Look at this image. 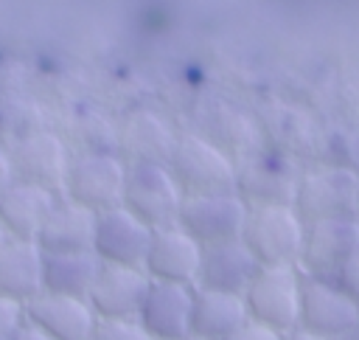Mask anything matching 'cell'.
<instances>
[{
  "label": "cell",
  "instance_id": "cell-1",
  "mask_svg": "<svg viewBox=\"0 0 359 340\" xmlns=\"http://www.w3.org/2000/svg\"><path fill=\"white\" fill-rule=\"evenodd\" d=\"M306 222L292 205H250L241 242L258 267H297Z\"/></svg>",
  "mask_w": 359,
  "mask_h": 340
},
{
  "label": "cell",
  "instance_id": "cell-2",
  "mask_svg": "<svg viewBox=\"0 0 359 340\" xmlns=\"http://www.w3.org/2000/svg\"><path fill=\"white\" fill-rule=\"evenodd\" d=\"M168 171L185 197L191 194H224L238 185L236 160L205 135H180L168 157Z\"/></svg>",
  "mask_w": 359,
  "mask_h": 340
},
{
  "label": "cell",
  "instance_id": "cell-3",
  "mask_svg": "<svg viewBox=\"0 0 359 340\" xmlns=\"http://www.w3.org/2000/svg\"><path fill=\"white\" fill-rule=\"evenodd\" d=\"M126 163L118 152H79L70 157L62 197L101 214L123 202Z\"/></svg>",
  "mask_w": 359,
  "mask_h": 340
},
{
  "label": "cell",
  "instance_id": "cell-4",
  "mask_svg": "<svg viewBox=\"0 0 359 340\" xmlns=\"http://www.w3.org/2000/svg\"><path fill=\"white\" fill-rule=\"evenodd\" d=\"M292 208L303 222L359 216V174L348 166H320L297 174Z\"/></svg>",
  "mask_w": 359,
  "mask_h": 340
},
{
  "label": "cell",
  "instance_id": "cell-5",
  "mask_svg": "<svg viewBox=\"0 0 359 340\" xmlns=\"http://www.w3.org/2000/svg\"><path fill=\"white\" fill-rule=\"evenodd\" d=\"M300 270L297 267H258L241 301L247 320L286 334L297 326L300 312Z\"/></svg>",
  "mask_w": 359,
  "mask_h": 340
},
{
  "label": "cell",
  "instance_id": "cell-6",
  "mask_svg": "<svg viewBox=\"0 0 359 340\" xmlns=\"http://www.w3.org/2000/svg\"><path fill=\"white\" fill-rule=\"evenodd\" d=\"M182 188L165 163H129L123 183V208L132 211L151 230L177 225L182 205Z\"/></svg>",
  "mask_w": 359,
  "mask_h": 340
},
{
  "label": "cell",
  "instance_id": "cell-7",
  "mask_svg": "<svg viewBox=\"0 0 359 340\" xmlns=\"http://www.w3.org/2000/svg\"><path fill=\"white\" fill-rule=\"evenodd\" d=\"M247 211L250 205L241 200L238 191L191 194V197H182L177 225L202 247H210V244L241 239Z\"/></svg>",
  "mask_w": 359,
  "mask_h": 340
},
{
  "label": "cell",
  "instance_id": "cell-8",
  "mask_svg": "<svg viewBox=\"0 0 359 340\" xmlns=\"http://www.w3.org/2000/svg\"><path fill=\"white\" fill-rule=\"evenodd\" d=\"M359 253V216L306 222L297 270L314 278H334Z\"/></svg>",
  "mask_w": 359,
  "mask_h": 340
},
{
  "label": "cell",
  "instance_id": "cell-9",
  "mask_svg": "<svg viewBox=\"0 0 359 340\" xmlns=\"http://www.w3.org/2000/svg\"><path fill=\"white\" fill-rule=\"evenodd\" d=\"M297 326L328 340H342L359 326V306L331 278L303 275Z\"/></svg>",
  "mask_w": 359,
  "mask_h": 340
},
{
  "label": "cell",
  "instance_id": "cell-10",
  "mask_svg": "<svg viewBox=\"0 0 359 340\" xmlns=\"http://www.w3.org/2000/svg\"><path fill=\"white\" fill-rule=\"evenodd\" d=\"M8 160H11L14 180L39 185V188L62 197L65 174H67V166H70V152H67V146L59 135H53L48 129L22 132L11 143Z\"/></svg>",
  "mask_w": 359,
  "mask_h": 340
},
{
  "label": "cell",
  "instance_id": "cell-11",
  "mask_svg": "<svg viewBox=\"0 0 359 340\" xmlns=\"http://www.w3.org/2000/svg\"><path fill=\"white\" fill-rule=\"evenodd\" d=\"M149 242H151V228L146 222H140L123 205H115V208L95 214L93 253L101 264L140 267L143 270Z\"/></svg>",
  "mask_w": 359,
  "mask_h": 340
},
{
  "label": "cell",
  "instance_id": "cell-12",
  "mask_svg": "<svg viewBox=\"0 0 359 340\" xmlns=\"http://www.w3.org/2000/svg\"><path fill=\"white\" fill-rule=\"evenodd\" d=\"M199 261H202V244L191 239L180 225H165L151 230L143 273L149 275V281L196 287Z\"/></svg>",
  "mask_w": 359,
  "mask_h": 340
},
{
  "label": "cell",
  "instance_id": "cell-13",
  "mask_svg": "<svg viewBox=\"0 0 359 340\" xmlns=\"http://www.w3.org/2000/svg\"><path fill=\"white\" fill-rule=\"evenodd\" d=\"M149 284L151 281L140 267L101 264L90 292H87V303L98 320L137 318Z\"/></svg>",
  "mask_w": 359,
  "mask_h": 340
},
{
  "label": "cell",
  "instance_id": "cell-14",
  "mask_svg": "<svg viewBox=\"0 0 359 340\" xmlns=\"http://www.w3.org/2000/svg\"><path fill=\"white\" fill-rule=\"evenodd\" d=\"M194 287L151 281L137 312V323L151 340H180L191 334Z\"/></svg>",
  "mask_w": 359,
  "mask_h": 340
},
{
  "label": "cell",
  "instance_id": "cell-15",
  "mask_svg": "<svg viewBox=\"0 0 359 340\" xmlns=\"http://www.w3.org/2000/svg\"><path fill=\"white\" fill-rule=\"evenodd\" d=\"M22 309L25 320L36 326L48 340H90L98 320L84 298H65L50 292H39Z\"/></svg>",
  "mask_w": 359,
  "mask_h": 340
},
{
  "label": "cell",
  "instance_id": "cell-16",
  "mask_svg": "<svg viewBox=\"0 0 359 340\" xmlns=\"http://www.w3.org/2000/svg\"><path fill=\"white\" fill-rule=\"evenodd\" d=\"M174 129L165 118H160L151 110H137L126 115V121L118 129V155L123 163H165L177 146Z\"/></svg>",
  "mask_w": 359,
  "mask_h": 340
},
{
  "label": "cell",
  "instance_id": "cell-17",
  "mask_svg": "<svg viewBox=\"0 0 359 340\" xmlns=\"http://www.w3.org/2000/svg\"><path fill=\"white\" fill-rule=\"evenodd\" d=\"M255 273H258V261L252 259V253L244 247L241 239L222 242V244L202 247L196 287L213 289V292L244 295V289L250 287Z\"/></svg>",
  "mask_w": 359,
  "mask_h": 340
},
{
  "label": "cell",
  "instance_id": "cell-18",
  "mask_svg": "<svg viewBox=\"0 0 359 340\" xmlns=\"http://www.w3.org/2000/svg\"><path fill=\"white\" fill-rule=\"evenodd\" d=\"M56 202V194L22 183V180H11L3 191H0V225L6 230L8 239H22V242H36L50 208Z\"/></svg>",
  "mask_w": 359,
  "mask_h": 340
},
{
  "label": "cell",
  "instance_id": "cell-19",
  "mask_svg": "<svg viewBox=\"0 0 359 340\" xmlns=\"http://www.w3.org/2000/svg\"><path fill=\"white\" fill-rule=\"evenodd\" d=\"M93 233H95V214L56 197L36 244L42 253H87L93 250Z\"/></svg>",
  "mask_w": 359,
  "mask_h": 340
},
{
  "label": "cell",
  "instance_id": "cell-20",
  "mask_svg": "<svg viewBox=\"0 0 359 340\" xmlns=\"http://www.w3.org/2000/svg\"><path fill=\"white\" fill-rule=\"evenodd\" d=\"M42 259L36 242L6 239L0 247V298H8L20 306L34 301L42 292Z\"/></svg>",
  "mask_w": 359,
  "mask_h": 340
},
{
  "label": "cell",
  "instance_id": "cell-21",
  "mask_svg": "<svg viewBox=\"0 0 359 340\" xmlns=\"http://www.w3.org/2000/svg\"><path fill=\"white\" fill-rule=\"evenodd\" d=\"M244 323H247V309H244L241 295L194 287V303H191V334L194 337L227 340Z\"/></svg>",
  "mask_w": 359,
  "mask_h": 340
},
{
  "label": "cell",
  "instance_id": "cell-22",
  "mask_svg": "<svg viewBox=\"0 0 359 340\" xmlns=\"http://www.w3.org/2000/svg\"><path fill=\"white\" fill-rule=\"evenodd\" d=\"M101 270V261L93 250L87 253H45L42 259V292L84 298Z\"/></svg>",
  "mask_w": 359,
  "mask_h": 340
},
{
  "label": "cell",
  "instance_id": "cell-23",
  "mask_svg": "<svg viewBox=\"0 0 359 340\" xmlns=\"http://www.w3.org/2000/svg\"><path fill=\"white\" fill-rule=\"evenodd\" d=\"M90 340H151V337L137 323V318H123V320H95Z\"/></svg>",
  "mask_w": 359,
  "mask_h": 340
},
{
  "label": "cell",
  "instance_id": "cell-24",
  "mask_svg": "<svg viewBox=\"0 0 359 340\" xmlns=\"http://www.w3.org/2000/svg\"><path fill=\"white\" fill-rule=\"evenodd\" d=\"M331 281H334V284H337V287H339V289L359 306V253H356L348 264H342V270H339Z\"/></svg>",
  "mask_w": 359,
  "mask_h": 340
},
{
  "label": "cell",
  "instance_id": "cell-25",
  "mask_svg": "<svg viewBox=\"0 0 359 340\" xmlns=\"http://www.w3.org/2000/svg\"><path fill=\"white\" fill-rule=\"evenodd\" d=\"M25 323V309L8 298H0V340H8Z\"/></svg>",
  "mask_w": 359,
  "mask_h": 340
},
{
  "label": "cell",
  "instance_id": "cell-26",
  "mask_svg": "<svg viewBox=\"0 0 359 340\" xmlns=\"http://www.w3.org/2000/svg\"><path fill=\"white\" fill-rule=\"evenodd\" d=\"M227 340H280V334L272 332V329H266V326H258V323L247 320V323H244L241 329H236Z\"/></svg>",
  "mask_w": 359,
  "mask_h": 340
},
{
  "label": "cell",
  "instance_id": "cell-27",
  "mask_svg": "<svg viewBox=\"0 0 359 340\" xmlns=\"http://www.w3.org/2000/svg\"><path fill=\"white\" fill-rule=\"evenodd\" d=\"M8 340H48V337H45V334H42L36 326H31V323L25 320V323H22V326H20V329H17V332H14Z\"/></svg>",
  "mask_w": 359,
  "mask_h": 340
},
{
  "label": "cell",
  "instance_id": "cell-28",
  "mask_svg": "<svg viewBox=\"0 0 359 340\" xmlns=\"http://www.w3.org/2000/svg\"><path fill=\"white\" fill-rule=\"evenodd\" d=\"M14 180V171H11V160H8V152L0 149V191Z\"/></svg>",
  "mask_w": 359,
  "mask_h": 340
},
{
  "label": "cell",
  "instance_id": "cell-29",
  "mask_svg": "<svg viewBox=\"0 0 359 340\" xmlns=\"http://www.w3.org/2000/svg\"><path fill=\"white\" fill-rule=\"evenodd\" d=\"M280 340H328V337H320V334H311V332H306V329H300V326H294L292 332H286V334H280Z\"/></svg>",
  "mask_w": 359,
  "mask_h": 340
},
{
  "label": "cell",
  "instance_id": "cell-30",
  "mask_svg": "<svg viewBox=\"0 0 359 340\" xmlns=\"http://www.w3.org/2000/svg\"><path fill=\"white\" fill-rule=\"evenodd\" d=\"M342 340H359V326H356V329H353L348 337H342Z\"/></svg>",
  "mask_w": 359,
  "mask_h": 340
},
{
  "label": "cell",
  "instance_id": "cell-31",
  "mask_svg": "<svg viewBox=\"0 0 359 340\" xmlns=\"http://www.w3.org/2000/svg\"><path fill=\"white\" fill-rule=\"evenodd\" d=\"M6 239H8V236H6V230H3V225H0V247L6 244Z\"/></svg>",
  "mask_w": 359,
  "mask_h": 340
},
{
  "label": "cell",
  "instance_id": "cell-32",
  "mask_svg": "<svg viewBox=\"0 0 359 340\" xmlns=\"http://www.w3.org/2000/svg\"><path fill=\"white\" fill-rule=\"evenodd\" d=\"M180 340H202V337H194V334H188V337H180Z\"/></svg>",
  "mask_w": 359,
  "mask_h": 340
}]
</instances>
